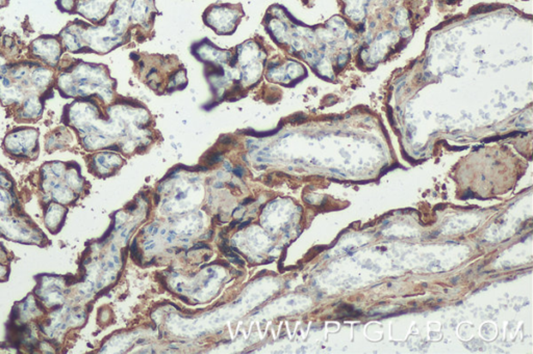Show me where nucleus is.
<instances>
[{
    "label": "nucleus",
    "mask_w": 533,
    "mask_h": 354,
    "mask_svg": "<svg viewBox=\"0 0 533 354\" xmlns=\"http://www.w3.org/2000/svg\"><path fill=\"white\" fill-rule=\"evenodd\" d=\"M37 138L36 130L22 129L6 137L5 147L15 155H28L37 145Z\"/></svg>",
    "instance_id": "f257e3e1"
},
{
    "label": "nucleus",
    "mask_w": 533,
    "mask_h": 354,
    "mask_svg": "<svg viewBox=\"0 0 533 354\" xmlns=\"http://www.w3.org/2000/svg\"><path fill=\"white\" fill-rule=\"evenodd\" d=\"M33 50L36 55L44 59L50 65H56L60 55V46L56 38L40 37L33 43Z\"/></svg>",
    "instance_id": "f03ea898"
},
{
    "label": "nucleus",
    "mask_w": 533,
    "mask_h": 354,
    "mask_svg": "<svg viewBox=\"0 0 533 354\" xmlns=\"http://www.w3.org/2000/svg\"><path fill=\"white\" fill-rule=\"evenodd\" d=\"M112 0H91L88 3L83 4L79 11L82 15L91 20L100 19L108 11Z\"/></svg>",
    "instance_id": "7ed1b4c3"
},
{
    "label": "nucleus",
    "mask_w": 533,
    "mask_h": 354,
    "mask_svg": "<svg viewBox=\"0 0 533 354\" xmlns=\"http://www.w3.org/2000/svg\"><path fill=\"white\" fill-rule=\"evenodd\" d=\"M66 214V209L58 205H51L49 209L45 215V224L48 228L49 230H52L53 234H56L57 230H59L58 225L62 226L64 217Z\"/></svg>",
    "instance_id": "20e7f679"
},
{
    "label": "nucleus",
    "mask_w": 533,
    "mask_h": 354,
    "mask_svg": "<svg viewBox=\"0 0 533 354\" xmlns=\"http://www.w3.org/2000/svg\"><path fill=\"white\" fill-rule=\"evenodd\" d=\"M24 115L26 118L39 117L42 111V104L39 98L30 97L24 102Z\"/></svg>",
    "instance_id": "39448f33"
},
{
    "label": "nucleus",
    "mask_w": 533,
    "mask_h": 354,
    "mask_svg": "<svg viewBox=\"0 0 533 354\" xmlns=\"http://www.w3.org/2000/svg\"><path fill=\"white\" fill-rule=\"evenodd\" d=\"M51 76H52V73L49 70H47V69L38 68L33 72V75H32L33 83H35L36 87H39V88L47 87L50 82Z\"/></svg>",
    "instance_id": "423d86ee"
},
{
    "label": "nucleus",
    "mask_w": 533,
    "mask_h": 354,
    "mask_svg": "<svg viewBox=\"0 0 533 354\" xmlns=\"http://www.w3.org/2000/svg\"><path fill=\"white\" fill-rule=\"evenodd\" d=\"M73 1H74V0H59V4H60V7H62L63 10L70 11L73 7V4H74Z\"/></svg>",
    "instance_id": "0eeeda50"
},
{
    "label": "nucleus",
    "mask_w": 533,
    "mask_h": 354,
    "mask_svg": "<svg viewBox=\"0 0 533 354\" xmlns=\"http://www.w3.org/2000/svg\"><path fill=\"white\" fill-rule=\"evenodd\" d=\"M199 248H208V249H209V245H207L205 243H201V242H200V243H197L196 245H194V246H193V248H192V250H196V249H199Z\"/></svg>",
    "instance_id": "6e6552de"
},
{
    "label": "nucleus",
    "mask_w": 533,
    "mask_h": 354,
    "mask_svg": "<svg viewBox=\"0 0 533 354\" xmlns=\"http://www.w3.org/2000/svg\"><path fill=\"white\" fill-rule=\"evenodd\" d=\"M157 230H158V228H157L156 226H155V227H154V226L150 227V233H151L152 235H155V234L157 233Z\"/></svg>",
    "instance_id": "1a4fd4ad"
},
{
    "label": "nucleus",
    "mask_w": 533,
    "mask_h": 354,
    "mask_svg": "<svg viewBox=\"0 0 533 354\" xmlns=\"http://www.w3.org/2000/svg\"><path fill=\"white\" fill-rule=\"evenodd\" d=\"M234 174H235V175H237V176H239V177H242V176H243V171H242V168H241V167H238V168H235V169H234Z\"/></svg>",
    "instance_id": "9d476101"
},
{
    "label": "nucleus",
    "mask_w": 533,
    "mask_h": 354,
    "mask_svg": "<svg viewBox=\"0 0 533 354\" xmlns=\"http://www.w3.org/2000/svg\"><path fill=\"white\" fill-rule=\"evenodd\" d=\"M4 65H5V60L1 55H0V70H1Z\"/></svg>",
    "instance_id": "9b49d317"
},
{
    "label": "nucleus",
    "mask_w": 533,
    "mask_h": 354,
    "mask_svg": "<svg viewBox=\"0 0 533 354\" xmlns=\"http://www.w3.org/2000/svg\"><path fill=\"white\" fill-rule=\"evenodd\" d=\"M249 222H250V220H248L247 222H244V224H242V226H240V227H239V229H243L244 227H246V226H247V225L249 224Z\"/></svg>",
    "instance_id": "f8f14e48"
},
{
    "label": "nucleus",
    "mask_w": 533,
    "mask_h": 354,
    "mask_svg": "<svg viewBox=\"0 0 533 354\" xmlns=\"http://www.w3.org/2000/svg\"><path fill=\"white\" fill-rule=\"evenodd\" d=\"M162 234H163V235L166 234V230H162Z\"/></svg>",
    "instance_id": "ddd939ff"
}]
</instances>
